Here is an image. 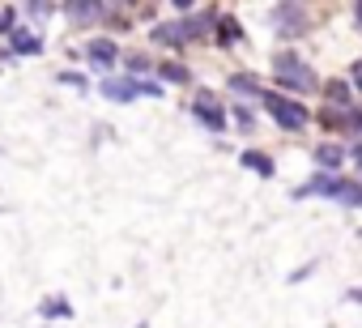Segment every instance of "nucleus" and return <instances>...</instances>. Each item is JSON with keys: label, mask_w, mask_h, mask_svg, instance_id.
Here are the masks:
<instances>
[{"label": "nucleus", "mask_w": 362, "mask_h": 328, "mask_svg": "<svg viewBox=\"0 0 362 328\" xmlns=\"http://www.w3.org/2000/svg\"><path fill=\"white\" fill-rule=\"evenodd\" d=\"M153 39H158V43H179V39H184V30H179V26H158Z\"/></svg>", "instance_id": "11"}, {"label": "nucleus", "mask_w": 362, "mask_h": 328, "mask_svg": "<svg viewBox=\"0 0 362 328\" xmlns=\"http://www.w3.org/2000/svg\"><path fill=\"white\" fill-rule=\"evenodd\" d=\"M358 18H362V5H358Z\"/></svg>", "instance_id": "21"}, {"label": "nucleus", "mask_w": 362, "mask_h": 328, "mask_svg": "<svg viewBox=\"0 0 362 328\" xmlns=\"http://www.w3.org/2000/svg\"><path fill=\"white\" fill-rule=\"evenodd\" d=\"M128 69H132V73H145V69H149V60H145V56H128Z\"/></svg>", "instance_id": "15"}, {"label": "nucleus", "mask_w": 362, "mask_h": 328, "mask_svg": "<svg viewBox=\"0 0 362 328\" xmlns=\"http://www.w3.org/2000/svg\"><path fill=\"white\" fill-rule=\"evenodd\" d=\"M230 86H235V90H243V94H252V90H256V81H252V77H235Z\"/></svg>", "instance_id": "16"}, {"label": "nucleus", "mask_w": 362, "mask_h": 328, "mask_svg": "<svg viewBox=\"0 0 362 328\" xmlns=\"http://www.w3.org/2000/svg\"><path fill=\"white\" fill-rule=\"evenodd\" d=\"M103 94H107L111 102H128V98H136V94H153V98H158L162 90H158L153 81H107Z\"/></svg>", "instance_id": "3"}, {"label": "nucleus", "mask_w": 362, "mask_h": 328, "mask_svg": "<svg viewBox=\"0 0 362 328\" xmlns=\"http://www.w3.org/2000/svg\"><path fill=\"white\" fill-rule=\"evenodd\" d=\"M324 197H332V201H341V205H362V188L349 184V180H328V184H324Z\"/></svg>", "instance_id": "5"}, {"label": "nucleus", "mask_w": 362, "mask_h": 328, "mask_svg": "<svg viewBox=\"0 0 362 328\" xmlns=\"http://www.w3.org/2000/svg\"><path fill=\"white\" fill-rule=\"evenodd\" d=\"M341 158H345V153H341L337 145H320V149H315V162H320V167H341Z\"/></svg>", "instance_id": "8"}, {"label": "nucleus", "mask_w": 362, "mask_h": 328, "mask_svg": "<svg viewBox=\"0 0 362 328\" xmlns=\"http://www.w3.org/2000/svg\"><path fill=\"white\" fill-rule=\"evenodd\" d=\"M69 13H73V18H98V13H103V5H81V0H73Z\"/></svg>", "instance_id": "10"}, {"label": "nucleus", "mask_w": 362, "mask_h": 328, "mask_svg": "<svg viewBox=\"0 0 362 328\" xmlns=\"http://www.w3.org/2000/svg\"><path fill=\"white\" fill-rule=\"evenodd\" d=\"M264 107L273 111V119H277L281 128H307V107H303V102H290V98H281V94H269Z\"/></svg>", "instance_id": "2"}, {"label": "nucleus", "mask_w": 362, "mask_h": 328, "mask_svg": "<svg viewBox=\"0 0 362 328\" xmlns=\"http://www.w3.org/2000/svg\"><path fill=\"white\" fill-rule=\"evenodd\" d=\"M337 119H341V115H337V111H332V107H328V111H324V115H320V124H324V128H341V124H337Z\"/></svg>", "instance_id": "17"}, {"label": "nucleus", "mask_w": 362, "mask_h": 328, "mask_svg": "<svg viewBox=\"0 0 362 328\" xmlns=\"http://www.w3.org/2000/svg\"><path fill=\"white\" fill-rule=\"evenodd\" d=\"M197 115L205 119V128H226L222 107H218V98H214V94H197Z\"/></svg>", "instance_id": "6"}, {"label": "nucleus", "mask_w": 362, "mask_h": 328, "mask_svg": "<svg viewBox=\"0 0 362 328\" xmlns=\"http://www.w3.org/2000/svg\"><path fill=\"white\" fill-rule=\"evenodd\" d=\"M13 26V13H0V30H9Z\"/></svg>", "instance_id": "18"}, {"label": "nucleus", "mask_w": 362, "mask_h": 328, "mask_svg": "<svg viewBox=\"0 0 362 328\" xmlns=\"http://www.w3.org/2000/svg\"><path fill=\"white\" fill-rule=\"evenodd\" d=\"M162 77H170V81H188V69H184V64H162Z\"/></svg>", "instance_id": "14"}, {"label": "nucleus", "mask_w": 362, "mask_h": 328, "mask_svg": "<svg viewBox=\"0 0 362 328\" xmlns=\"http://www.w3.org/2000/svg\"><path fill=\"white\" fill-rule=\"evenodd\" d=\"M354 81H358V90H362V64H358V69H354Z\"/></svg>", "instance_id": "19"}, {"label": "nucleus", "mask_w": 362, "mask_h": 328, "mask_svg": "<svg viewBox=\"0 0 362 328\" xmlns=\"http://www.w3.org/2000/svg\"><path fill=\"white\" fill-rule=\"evenodd\" d=\"M328 98L345 107V102H349V86H341V81H332V86H328Z\"/></svg>", "instance_id": "13"}, {"label": "nucleus", "mask_w": 362, "mask_h": 328, "mask_svg": "<svg viewBox=\"0 0 362 328\" xmlns=\"http://www.w3.org/2000/svg\"><path fill=\"white\" fill-rule=\"evenodd\" d=\"M243 162H247L252 171H260V175H273V162H269L264 153H243Z\"/></svg>", "instance_id": "9"}, {"label": "nucleus", "mask_w": 362, "mask_h": 328, "mask_svg": "<svg viewBox=\"0 0 362 328\" xmlns=\"http://www.w3.org/2000/svg\"><path fill=\"white\" fill-rule=\"evenodd\" d=\"M86 52H90L94 64H111V60H115V43H111V39H94Z\"/></svg>", "instance_id": "7"}, {"label": "nucleus", "mask_w": 362, "mask_h": 328, "mask_svg": "<svg viewBox=\"0 0 362 328\" xmlns=\"http://www.w3.org/2000/svg\"><path fill=\"white\" fill-rule=\"evenodd\" d=\"M273 77H277L281 86H290V90H311V86H315V73H311L298 56H290V52L273 56Z\"/></svg>", "instance_id": "1"}, {"label": "nucleus", "mask_w": 362, "mask_h": 328, "mask_svg": "<svg viewBox=\"0 0 362 328\" xmlns=\"http://www.w3.org/2000/svg\"><path fill=\"white\" fill-rule=\"evenodd\" d=\"M13 47H18V52H39V39H35V35H22V30H18V35H13Z\"/></svg>", "instance_id": "12"}, {"label": "nucleus", "mask_w": 362, "mask_h": 328, "mask_svg": "<svg viewBox=\"0 0 362 328\" xmlns=\"http://www.w3.org/2000/svg\"><path fill=\"white\" fill-rule=\"evenodd\" d=\"M354 158H358V167H362V145H358V153H354Z\"/></svg>", "instance_id": "20"}, {"label": "nucleus", "mask_w": 362, "mask_h": 328, "mask_svg": "<svg viewBox=\"0 0 362 328\" xmlns=\"http://www.w3.org/2000/svg\"><path fill=\"white\" fill-rule=\"evenodd\" d=\"M273 22H277L281 35H303L307 30V9L303 5H277L273 9Z\"/></svg>", "instance_id": "4"}]
</instances>
